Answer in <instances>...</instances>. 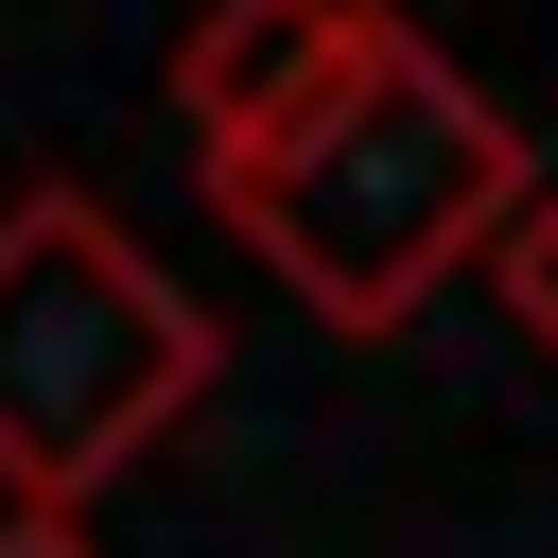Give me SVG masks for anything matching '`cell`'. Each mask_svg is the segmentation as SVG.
<instances>
[{"label": "cell", "instance_id": "1", "mask_svg": "<svg viewBox=\"0 0 558 558\" xmlns=\"http://www.w3.org/2000/svg\"><path fill=\"white\" fill-rule=\"evenodd\" d=\"M523 192H541V140H523L418 17H366V52H349L262 157L209 174V209L262 244V279H296L314 331H418L436 279H471Z\"/></svg>", "mask_w": 558, "mask_h": 558}, {"label": "cell", "instance_id": "2", "mask_svg": "<svg viewBox=\"0 0 558 558\" xmlns=\"http://www.w3.org/2000/svg\"><path fill=\"white\" fill-rule=\"evenodd\" d=\"M209 384H227L209 296L157 279V244L105 192L35 174L0 209V488L87 523V488H122Z\"/></svg>", "mask_w": 558, "mask_h": 558}, {"label": "cell", "instance_id": "3", "mask_svg": "<svg viewBox=\"0 0 558 558\" xmlns=\"http://www.w3.org/2000/svg\"><path fill=\"white\" fill-rule=\"evenodd\" d=\"M366 17L384 0H209L192 35H174V122H192V174H227V157H262L349 52H366Z\"/></svg>", "mask_w": 558, "mask_h": 558}, {"label": "cell", "instance_id": "4", "mask_svg": "<svg viewBox=\"0 0 558 558\" xmlns=\"http://www.w3.org/2000/svg\"><path fill=\"white\" fill-rule=\"evenodd\" d=\"M488 296L523 314V349H558V174L506 209V244H488Z\"/></svg>", "mask_w": 558, "mask_h": 558}, {"label": "cell", "instance_id": "5", "mask_svg": "<svg viewBox=\"0 0 558 558\" xmlns=\"http://www.w3.org/2000/svg\"><path fill=\"white\" fill-rule=\"evenodd\" d=\"M0 558H105V541H87V523H52V506H17V523H0Z\"/></svg>", "mask_w": 558, "mask_h": 558}]
</instances>
